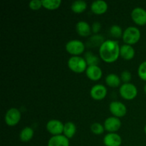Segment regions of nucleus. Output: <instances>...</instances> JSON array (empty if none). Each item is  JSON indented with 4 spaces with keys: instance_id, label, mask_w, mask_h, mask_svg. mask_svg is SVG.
Segmentation results:
<instances>
[{
    "instance_id": "a211bd4d",
    "label": "nucleus",
    "mask_w": 146,
    "mask_h": 146,
    "mask_svg": "<svg viewBox=\"0 0 146 146\" xmlns=\"http://www.w3.org/2000/svg\"><path fill=\"white\" fill-rule=\"evenodd\" d=\"M76 133V126L73 122H67L64 124L63 135L67 138L71 139L75 135Z\"/></svg>"
},
{
    "instance_id": "c756f323",
    "label": "nucleus",
    "mask_w": 146,
    "mask_h": 146,
    "mask_svg": "<svg viewBox=\"0 0 146 146\" xmlns=\"http://www.w3.org/2000/svg\"><path fill=\"white\" fill-rule=\"evenodd\" d=\"M101 29V23L98 22V21H96L91 26V29H92V31L95 34H97V33L99 32V31Z\"/></svg>"
},
{
    "instance_id": "5701e85b",
    "label": "nucleus",
    "mask_w": 146,
    "mask_h": 146,
    "mask_svg": "<svg viewBox=\"0 0 146 146\" xmlns=\"http://www.w3.org/2000/svg\"><path fill=\"white\" fill-rule=\"evenodd\" d=\"M84 58L87 63L88 66H98L99 64V58L91 51H87L84 55Z\"/></svg>"
},
{
    "instance_id": "9b49d317",
    "label": "nucleus",
    "mask_w": 146,
    "mask_h": 146,
    "mask_svg": "<svg viewBox=\"0 0 146 146\" xmlns=\"http://www.w3.org/2000/svg\"><path fill=\"white\" fill-rule=\"evenodd\" d=\"M91 97L96 101H101L106 98L107 95V88L103 84H96L90 91Z\"/></svg>"
},
{
    "instance_id": "b1692460",
    "label": "nucleus",
    "mask_w": 146,
    "mask_h": 146,
    "mask_svg": "<svg viewBox=\"0 0 146 146\" xmlns=\"http://www.w3.org/2000/svg\"><path fill=\"white\" fill-rule=\"evenodd\" d=\"M61 4V0H42L43 7L49 10L58 9Z\"/></svg>"
},
{
    "instance_id": "9d476101",
    "label": "nucleus",
    "mask_w": 146,
    "mask_h": 146,
    "mask_svg": "<svg viewBox=\"0 0 146 146\" xmlns=\"http://www.w3.org/2000/svg\"><path fill=\"white\" fill-rule=\"evenodd\" d=\"M121 124L122 123L119 118L111 116L105 120L104 126L106 131L108 133H115L121 128Z\"/></svg>"
},
{
    "instance_id": "4be33fe9",
    "label": "nucleus",
    "mask_w": 146,
    "mask_h": 146,
    "mask_svg": "<svg viewBox=\"0 0 146 146\" xmlns=\"http://www.w3.org/2000/svg\"><path fill=\"white\" fill-rule=\"evenodd\" d=\"M71 8L74 13L81 14L86 9L87 3L83 0H76L71 4Z\"/></svg>"
},
{
    "instance_id": "2eb2a0df",
    "label": "nucleus",
    "mask_w": 146,
    "mask_h": 146,
    "mask_svg": "<svg viewBox=\"0 0 146 146\" xmlns=\"http://www.w3.org/2000/svg\"><path fill=\"white\" fill-rule=\"evenodd\" d=\"M76 30L79 36L87 37L91 35V27L88 22L85 21H80L76 25Z\"/></svg>"
},
{
    "instance_id": "7c9ffc66",
    "label": "nucleus",
    "mask_w": 146,
    "mask_h": 146,
    "mask_svg": "<svg viewBox=\"0 0 146 146\" xmlns=\"http://www.w3.org/2000/svg\"><path fill=\"white\" fill-rule=\"evenodd\" d=\"M144 92H145V94H146V84H145V86H144Z\"/></svg>"
},
{
    "instance_id": "4468645a",
    "label": "nucleus",
    "mask_w": 146,
    "mask_h": 146,
    "mask_svg": "<svg viewBox=\"0 0 146 146\" xmlns=\"http://www.w3.org/2000/svg\"><path fill=\"white\" fill-rule=\"evenodd\" d=\"M108 8V5L106 1L103 0H96L93 1L91 5V9L93 13L98 15L105 14Z\"/></svg>"
},
{
    "instance_id": "f03ea898",
    "label": "nucleus",
    "mask_w": 146,
    "mask_h": 146,
    "mask_svg": "<svg viewBox=\"0 0 146 146\" xmlns=\"http://www.w3.org/2000/svg\"><path fill=\"white\" fill-rule=\"evenodd\" d=\"M68 66L74 73L81 74L86 71L88 65L84 57L80 56H72L68 60Z\"/></svg>"
},
{
    "instance_id": "6e6552de",
    "label": "nucleus",
    "mask_w": 146,
    "mask_h": 146,
    "mask_svg": "<svg viewBox=\"0 0 146 146\" xmlns=\"http://www.w3.org/2000/svg\"><path fill=\"white\" fill-rule=\"evenodd\" d=\"M110 112L117 118H122L127 113V108L125 105L120 101H112L109 105Z\"/></svg>"
},
{
    "instance_id": "39448f33",
    "label": "nucleus",
    "mask_w": 146,
    "mask_h": 146,
    "mask_svg": "<svg viewBox=\"0 0 146 146\" xmlns=\"http://www.w3.org/2000/svg\"><path fill=\"white\" fill-rule=\"evenodd\" d=\"M65 48L68 54L73 56H79L84 52L86 46L80 40L73 39L66 43Z\"/></svg>"
},
{
    "instance_id": "0eeeda50",
    "label": "nucleus",
    "mask_w": 146,
    "mask_h": 146,
    "mask_svg": "<svg viewBox=\"0 0 146 146\" xmlns=\"http://www.w3.org/2000/svg\"><path fill=\"white\" fill-rule=\"evenodd\" d=\"M46 130L49 133L54 135H63L64 124L61 121L57 119H51L47 122Z\"/></svg>"
},
{
    "instance_id": "c85d7f7f",
    "label": "nucleus",
    "mask_w": 146,
    "mask_h": 146,
    "mask_svg": "<svg viewBox=\"0 0 146 146\" xmlns=\"http://www.w3.org/2000/svg\"><path fill=\"white\" fill-rule=\"evenodd\" d=\"M131 78H132V75H131V73L129 71L125 70V71H123L121 73V81H123L124 84H125V83H129Z\"/></svg>"
},
{
    "instance_id": "ddd939ff",
    "label": "nucleus",
    "mask_w": 146,
    "mask_h": 146,
    "mask_svg": "<svg viewBox=\"0 0 146 146\" xmlns=\"http://www.w3.org/2000/svg\"><path fill=\"white\" fill-rule=\"evenodd\" d=\"M86 74L90 80L97 81L102 77L103 71L98 66H89L86 71Z\"/></svg>"
},
{
    "instance_id": "f257e3e1",
    "label": "nucleus",
    "mask_w": 146,
    "mask_h": 146,
    "mask_svg": "<svg viewBox=\"0 0 146 146\" xmlns=\"http://www.w3.org/2000/svg\"><path fill=\"white\" fill-rule=\"evenodd\" d=\"M120 46L114 40H105L99 48V56L106 63H113L120 56Z\"/></svg>"
},
{
    "instance_id": "393cba45",
    "label": "nucleus",
    "mask_w": 146,
    "mask_h": 146,
    "mask_svg": "<svg viewBox=\"0 0 146 146\" xmlns=\"http://www.w3.org/2000/svg\"><path fill=\"white\" fill-rule=\"evenodd\" d=\"M109 32L110 34L111 35V36L116 38H121V37H122L123 34V31L122 29H121V27L118 25H113L112 27L110 28Z\"/></svg>"
},
{
    "instance_id": "f8f14e48",
    "label": "nucleus",
    "mask_w": 146,
    "mask_h": 146,
    "mask_svg": "<svg viewBox=\"0 0 146 146\" xmlns=\"http://www.w3.org/2000/svg\"><path fill=\"white\" fill-rule=\"evenodd\" d=\"M104 143L106 146H121L122 138L116 133H108L104 136Z\"/></svg>"
},
{
    "instance_id": "dca6fc26",
    "label": "nucleus",
    "mask_w": 146,
    "mask_h": 146,
    "mask_svg": "<svg viewBox=\"0 0 146 146\" xmlns=\"http://www.w3.org/2000/svg\"><path fill=\"white\" fill-rule=\"evenodd\" d=\"M48 146H69V139L65 135H54L48 141Z\"/></svg>"
},
{
    "instance_id": "7ed1b4c3",
    "label": "nucleus",
    "mask_w": 146,
    "mask_h": 146,
    "mask_svg": "<svg viewBox=\"0 0 146 146\" xmlns=\"http://www.w3.org/2000/svg\"><path fill=\"white\" fill-rule=\"evenodd\" d=\"M141 34L139 29L135 27H128L123 31V41L125 44L133 45L139 41Z\"/></svg>"
},
{
    "instance_id": "2f4dec72",
    "label": "nucleus",
    "mask_w": 146,
    "mask_h": 146,
    "mask_svg": "<svg viewBox=\"0 0 146 146\" xmlns=\"http://www.w3.org/2000/svg\"><path fill=\"white\" fill-rule=\"evenodd\" d=\"M144 131H145V133L146 134V124H145V127H144Z\"/></svg>"
},
{
    "instance_id": "412c9836",
    "label": "nucleus",
    "mask_w": 146,
    "mask_h": 146,
    "mask_svg": "<svg viewBox=\"0 0 146 146\" xmlns=\"http://www.w3.org/2000/svg\"><path fill=\"white\" fill-rule=\"evenodd\" d=\"M104 41H105V40H104V36L99 35V34H95V35H93L92 36L90 37L88 42H87V46L88 47H91V48L96 46H99L100 48V46L102 45Z\"/></svg>"
},
{
    "instance_id": "cd10ccee",
    "label": "nucleus",
    "mask_w": 146,
    "mask_h": 146,
    "mask_svg": "<svg viewBox=\"0 0 146 146\" xmlns=\"http://www.w3.org/2000/svg\"><path fill=\"white\" fill-rule=\"evenodd\" d=\"M29 7L32 10L39 9L41 7H43L42 1H40V0H32L29 4Z\"/></svg>"
},
{
    "instance_id": "a878e982",
    "label": "nucleus",
    "mask_w": 146,
    "mask_h": 146,
    "mask_svg": "<svg viewBox=\"0 0 146 146\" xmlns=\"http://www.w3.org/2000/svg\"><path fill=\"white\" fill-rule=\"evenodd\" d=\"M91 131L93 133L96 135H101L104 133L105 128L104 125L100 123H94L91 125Z\"/></svg>"
},
{
    "instance_id": "bb28decb",
    "label": "nucleus",
    "mask_w": 146,
    "mask_h": 146,
    "mask_svg": "<svg viewBox=\"0 0 146 146\" xmlns=\"http://www.w3.org/2000/svg\"><path fill=\"white\" fill-rule=\"evenodd\" d=\"M138 74L141 80L146 81V61L141 63L138 68Z\"/></svg>"
},
{
    "instance_id": "f3484780",
    "label": "nucleus",
    "mask_w": 146,
    "mask_h": 146,
    "mask_svg": "<svg viewBox=\"0 0 146 146\" xmlns=\"http://www.w3.org/2000/svg\"><path fill=\"white\" fill-rule=\"evenodd\" d=\"M120 56L125 60H131L135 56V49L131 45L123 44L120 48Z\"/></svg>"
},
{
    "instance_id": "aec40b11",
    "label": "nucleus",
    "mask_w": 146,
    "mask_h": 146,
    "mask_svg": "<svg viewBox=\"0 0 146 146\" xmlns=\"http://www.w3.org/2000/svg\"><path fill=\"white\" fill-rule=\"evenodd\" d=\"M121 79L117 74H110L106 77V83L107 85L112 88L118 87L121 84Z\"/></svg>"
},
{
    "instance_id": "1a4fd4ad",
    "label": "nucleus",
    "mask_w": 146,
    "mask_h": 146,
    "mask_svg": "<svg viewBox=\"0 0 146 146\" xmlns=\"http://www.w3.org/2000/svg\"><path fill=\"white\" fill-rule=\"evenodd\" d=\"M131 19L139 26L146 24V10L141 7H135L131 11Z\"/></svg>"
},
{
    "instance_id": "423d86ee",
    "label": "nucleus",
    "mask_w": 146,
    "mask_h": 146,
    "mask_svg": "<svg viewBox=\"0 0 146 146\" xmlns=\"http://www.w3.org/2000/svg\"><path fill=\"white\" fill-rule=\"evenodd\" d=\"M21 118V114L19 110L17 108H9L7 111L4 116L6 124L9 126H15L19 123Z\"/></svg>"
},
{
    "instance_id": "20e7f679",
    "label": "nucleus",
    "mask_w": 146,
    "mask_h": 146,
    "mask_svg": "<svg viewBox=\"0 0 146 146\" xmlns=\"http://www.w3.org/2000/svg\"><path fill=\"white\" fill-rule=\"evenodd\" d=\"M119 93L123 98L128 101L133 100L138 95L137 87L131 83H125L120 86Z\"/></svg>"
},
{
    "instance_id": "6ab92c4d",
    "label": "nucleus",
    "mask_w": 146,
    "mask_h": 146,
    "mask_svg": "<svg viewBox=\"0 0 146 146\" xmlns=\"http://www.w3.org/2000/svg\"><path fill=\"white\" fill-rule=\"evenodd\" d=\"M34 134V131L31 127H25L20 132L19 138L22 142H29L33 138Z\"/></svg>"
}]
</instances>
